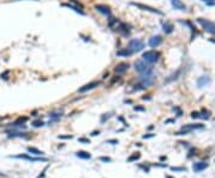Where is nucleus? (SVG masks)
I'll use <instances>...</instances> for the list:
<instances>
[{
	"instance_id": "1",
	"label": "nucleus",
	"mask_w": 215,
	"mask_h": 178,
	"mask_svg": "<svg viewBox=\"0 0 215 178\" xmlns=\"http://www.w3.org/2000/svg\"><path fill=\"white\" fill-rule=\"evenodd\" d=\"M134 66H135V71L139 72L140 74H151L152 71H153V67H152L148 62H146L144 60L135 61Z\"/></svg>"
},
{
	"instance_id": "2",
	"label": "nucleus",
	"mask_w": 215,
	"mask_h": 178,
	"mask_svg": "<svg viewBox=\"0 0 215 178\" xmlns=\"http://www.w3.org/2000/svg\"><path fill=\"white\" fill-rule=\"evenodd\" d=\"M160 57V53L157 50H147L142 54V60L148 62V63H154L159 60Z\"/></svg>"
},
{
	"instance_id": "3",
	"label": "nucleus",
	"mask_w": 215,
	"mask_h": 178,
	"mask_svg": "<svg viewBox=\"0 0 215 178\" xmlns=\"http://www.w3.org/2000/svg\"><path fill=\"white\" fill-rule=\"evenodd\" d=\"M128 48L132 50L133 53H137V52H141V50L145 48V43L141 40H132L128 44Z\"/></svg>"
},
{
	"instance_id": "4",
	"label": "nucleus",
	"mask_w": 215,
	"mask_h": 178,
	"mask_svg": "<svg viewBox=\"0 0 215 178\" xmlns=\"http://www.w3.org/2000/svg\"><path fill=\"white\" fill-rule=\"evenodd\" d=\"M197 22L202 25V27H203V29H204L206 31H208V32H210V34H214V32H215V24H214L213 22H210V20H208V19H203V18H198Z\"/></svg>"
},
{
	"instance_id": "5",
	"label": "nucleus",
	"mask_w": 215,
	"mask_h": 178,
	"mask_svg": "<svg viewBox=\"0 0 215 178\" xmlns=\"http://www.w3.org/2000/svg\"><path fill=\"white\" fill-rule=\"evenodd\" d=\"M130 5L133 6H136L137 8H140L142 11H147V12H151V13H157V15H162V12L159 11L158 8H154V7H151L148 5H144V4H140V3H130Z\"/></svg>"
},
{
	"instance_id": "6",
	"label": "nucleus",
	"mask_w": 215,
	"mask_h": 178,
	"mask_svg": "<svg viewBox=\"0 0 215 178\" xmlns=\"http://www.w3.org/2000/svg\"><path fill=\"white\" fill-rule=\"evenodd\" d=\"M139 79H140L141 84H142L145 87L151 86L152 84H153V81H154V77L152 75V73H151V74H140Z\"/></svg>"
},
{
	"instance_id": "7",
	"label": "nucleus",
	"mask_w": 215,
	"mask_h": 178,
	"mask_svg": "<svg viewBox=\"0 0 215 178\" xmlns=\"http://www.w3.org/2000/svg\"><path fill=\"white\" fill-rule=\"evenodd\" d=\"M99 85H100V81H92V83H88V84L84 85L83 87H80L79 90H78V92H80V93L87 92V91L92 90V88H96V87H97V86H99Z\"/></svg>"
},
{
	"instance_id": "8",
	"label": "nucleus",
	"mask_w": 215,
	"mask_h": 178,
	"mask_svg": "<svg viewBox=\"0 0 215 178\" xmlns=\"http://www.w3.org/2000/svg\"><path fill=\"white\" fill-rule=\"evenodd\" d=\"M13 158H18V159H25V160H29V161H32V163H36V161H47V160H48L47 158H34V157H29V156H25V154L15 156Z\"/></svg>"
},
{
	"instance_id": "9",
	"label": "nucleus",
	"mask_w": 215,
	"mask_h": 178,
	"mask_svg": "<svg viewBox=\"0 0 215 178\" xmlns=\"http://www.w3.org/2000/svg\"><path fill=\"white\" fill-rule=\"evenodd\" d=\"M207 167H208V163H206V161H198V163H195L193 165V170L195 172H201V171L206 170Z\"/></svg>"
},
{
	"instance_id": "10",
	"label": "nucleus",
	"mask_w": 215,
	"mask_h": 178,
	"mask_svg": "<svg viewBox=\"0 0 215 178\" xmlns=\"http://www.w3.org/2000/svg\"><path fill=\"white\" fill-rule=\"evenodd\" d=\"M95 8H96V10L98 11V12H100V13L105 15V16H110V13H111V11H110V7H109V6H106V5L97 4V5H95Z\"/></svg>"
},
{
	"instance_id": "11",
	"label": "nucleus",
	"mask_w": 215,
	"mask_h": 178,
	"mask_svg": "<svg viewBox=\"0 0 215 178\" xmlns=\"http://www.w3.org/2000/svg\"><path fill=\"white\" fill-rule=\"evenodd\" d=\"M128 68H129V65L127 62H121V63H118V65L115 67V73H117V74H123V73H125L128 71Z\"/></svg>"
},
{
	"instance_id": "12",
	"label": "nucleus",
	"mask_w": 215,
	"mask_h": 178,
	"mask_svg": "<svg viewBox=\"0 0 215 178\" xmlns=\"http://www.w3.org/2000/svg\"><path fill=\"white\" fill-rule=\"evenodd\" d=\"M161 42H162V39H161L160 36H153L152 39H149L148 44H149L152 48H157L158 46L161 44Z\"/></svg>"
},
{
	"instance_id": "13",
	"label": "nucleus",
	"mask_w": 215,
	"mask_h": 178,
	"mask_svg": "<svg viewBox=\"0 0 215 178\" xmlns=\"http://www.w3.org/2000/svg\"><path fill=\"white\" fill-rule=\"evenodd\" d=\"M62 115H64V111H62V110H55V111H53L52 114H50V121H49V123H53V122L60 120Z\"/></svg>"
},
{
	"instance_id": "14",
	"label": "nucleus",
	"mask_w": 215,
	"mask_h": 178,
	"mask_svg": "<svg viewBox=\"0 0 215 178\" xmlns=\"http://www.w3.org/2000/svg\"><path fill=\"white\" fill-rule=\"evenodd\" d=\"M203 124H186V125H183L182 127V130H186V132H190V130H194V129H201L203 128Z\"/></svg>"
},
{
	"instance_id": "15",
	"label": "nucleus",
	"mask_w": 215,
	"mask_h": 178,
	"mask_svg": "<svg viewBox=\"0 0 215 178\" xmlns=\"http://www.w3.org/2000/svg\"><path fill=\"white\" fill-rule=\"evenodd\" d=\"M132 54H133V52H132L129 48H124V49H121V50H117V52H116V55L117 56H123V57L130 56Z\"/></svg>"
},
{
	"instance_id": "16",
	"label": "nucleus",
	"mask_w": 215,
	"mask_h": 178,
	"mask_svg": "<svg viewBox=\"0 0 215 178\" xmlns=\"http://www.w3.org/2000/svg\"><path fill=\"white\" fill-rule=\"evenodd\" d=\"M209 83H210V78H209V77H207V75H203V77L198 78V80H197V85H198L200 87L207 86Z\"/></svg>"
},
{
	"instance_id": "17",
	"label": "nucleus",
	"mask_w": 215,
	"mask_h": 178,
	"mask_svg": "<svg viewBox=\"0 0 215 178\" xmlns=\"http://www.w3.org/2000/svg\"><path fill=\"white\" fill-rule=\"evenodd\" d=\"M162 29H164V32H165V34H171V32L173 31L174 27H173V24H172V23H170V22H165V23L162 24Z\"/></svg>"
},
{
	"instance_id": "18",
	"label": "nucleus",
	"mask_w": 215,
	"mask_h": 178,
	"mask_svg": "<svg viewBox=\"0 0 215 178\" xmlns=\"http://www.w3.org/2000/svg\"><path fill=\"white\" fill-rule=\"evenodd\" d=\"M171 4L176 10H185V5L181 0H171Z\"/></svg>"
},
{
	"instance_id": "19",
	"label": "nucleus",
	"mask_w": 215,
	"mask_h": 178,
	"mask_svg": "<svg viewBox=\"0 0 215 178\" xmlns=\"http://www.w3.org/2000/svg\"><path fill=\"white\" fill-rule=\"evenodd\" d=\"M117 31L121 32L122 35H128L129 34V29H128V27L124 23H120L118 28H117Z\"/></svg>"
},
{
	"instance_id": "20",
	"label": "nucleus",
	"mask_w": 215,
	"mask_h": 178,
	"mask_svg": "<svg viewBox=\"0 0 215 178\" xmlns=\"http://www.w3.org/2000/svg\"><path fill=\"white\" fill-rule=\"evenodd\" d=\"M77 157L81 158V159H90L91 154L88 153V152H85V151H79V152H77Z\"/></svg>"
},
{
	"instance_id": "21",
	"label": "nucleus",
	"mask_w": 215,
	"mask_h": 178,
	"mask_svg": "<svg viewBox=\"0 0 215 178\" xmlns=\"http://www.w3.org/2000/svg\"><path fill=\"white\" fill-rule=\"evenodd\" d=\"M62 6H66V7H69V8H72L73 11H75L77 13H80V15H85V12L83 11V10H80V8H78V7H75L74 5H72V4H62Z\"/></svg>"
},
{
	"instance_id": "22",
	"label": "nucleus",
	"mask_w": 215,
	"mask_h": 178,
	"mask_svg": "<svg viewBox=\"0 0 215 178\" xmlns=\"http://www.w3.org/2000/svg\"><path fill=\"white\" fill-rule=\"evenodd\" d=\"M7 136L8 137H27V135L20 132H10Z\"/></svg>"
},
{
	"instance_id": "23",
	"label": "nucleus",
	"mask_w": 215,
	"mask_h": 178,
	"mask_svg": "<svg viewBox=\"0 0 215 178\" xmlns=\"http://www.w3.org/2000/svg\"><path fill=\"white\" fill-rule=\"evenodd\" d=\"M28 152H30V153H32V154H36V156H43L44 154L42 151L37 149L35 147H28Z\"/></svg>"
},
{
	"instance_id": "24",
	"label": "nucleus",
	"mask_w": 215,
	"mask_h": 178,
	"mask_svg": "<svg viewBox=\"0 0 215 178\" xmlns=\"http://www.w3.org/2000/svg\"><path fill=\"white\" fill-rule=\"evenodd\" d=\"M179 73H181V69H178V71H177L176 73L171 74V75H170V77H169V78H167V79L165 80V83H170V81H172V80H176L177 78H178V75H179Z\"/></svg>"
},
{
	"instance_id": "25",
	"label": "nucleus",
	"mask_w": 215,
	"mask_h": 178,
	"mask_svg": "<svg viewBox=\"0 0 215 178\" xmlns=\"http://www.w3.org/2000/svg\"><path fill=\"white\" fill-rule=\"evenodd\" d=\"M140 157H141V154L139 153V152H136V153H134L133 156H130V157L128 158V161H129V163H132V161H134V160L140 159Z\"/></svg>"
},
{
	"instance_id": "26",
	"label": "nucleus",
	"mask_w": 215,
	"mask_h": 178,
	"mask_svg": "<svg viewBox=\"0 0 215 178\" xmlns=\"http://www.w3.org/2000/svg\"><path fill=\"white\" fill-rule=\"evenodd\" d=\"M69 4L74 5L75 7H78V8H80V10H83V8H84V7H83V5H81L79 1H77V0H69Z\"/></svg>"
},
{
	"instance_id": "27",
	"label": "nucleus",
	"mask_w": 215,
	"mask_h": 178,
	"mask_svg": "<svg viewBox=\"0 0 215 178\" xmlns=\"http://www.w3.org/2000/svg\"><path fill=\"white\" fill-rule=\"evenodd\" d=\"M43 124H44L43 121H35V122H32V125L34 127H42Z\"/></svg>"
},
{
	"instance_id": "28",
	"label": "nucleus",
	"mask_w": 215,
	"mask_h": 178,
	"mask_svg": "<svg viewBox=\"0 0 215 178\" xmlns=\"http://www.w3.org/2000/svg\"><path fill=\"white\" fill-rule=\"evenodd\" d=\"M79 142H84V144H90V140H88V139H85V137H80V139H79Z\"/></svg>"
},
{
	"instance_id": "29",
	"label": "nucleus",
	"mask_w": 215,
	"mask_h": 178,
	"mask_svg": "<svg viewBox=\"0 0 215 178\" xmlns=\"http://www.w3.org/2000/svg\"><path fill=\"white\" fill-rule=\"evenodd\" d=\"M99 159L102 160V161H106V163H110L111 161V158H109V157H100Z\"/></svg>"
},
{
	"instance_id": "30",
	"label": "nucleus",
	"mask_w": 215,
	"mask_h": 178,
	"mask_svg": "<svg viewBox=\"0 0 215 178\" xmlns=\"http://www.w3.org/2000/svg\"><path fill=\"white\" fill-rule=\"evenodd\" d=\"M191 117H193V118H197V117H200V114H198L197 111H193V112H191Z\"/></svg>"
},
{
	"instance_id": "31",
	"label": "nucleus",
	"mask_w": 215,
	"mask_h": 178,
	"mask_svg": "<svg viewBox=\"0 0 215 178\" xmlns=\"http://www.w3.org/2000/svg\"><path fill=\"white\" fill-rule=\"evenodd\" d=\"M73 136L72 135H60L59 139H72Z\"/></svg>"
},
{
	"instance_id": "32",
	"label": "nucleus",
	"mask_w": 215,
	"mask_h": 178,
	"mask_svg": "<svg viewBox=\"0 0 215 178\" xmlns=\"http://www.w3.org/2000/svg\"><path fill=\"white\" fill-rule=\"evenodd\" d=\"M171 170L172 171H185V169H183V167H171Z\"/></svg>"
},
{
	"instance_id": "33",
	"label": "nucleus",
	"mask_w": 215,
	"mask_h": 178,
	"mask_svg": "<svg viewBox=\"0 0 215 178\" xmlns=\"http://www.w3.org/2000/svg\"><path fill=\"white\" fill-rule=\"evenodd\" d=\"M154 136V134H147V135H144L142 137L144 139H149V137H153Z\"/></svg>"
},
{
	"instance_id": "34",
	"label": "nucleus",
	"mask_w": 215,
	"mask_h": 178,
	"mask_svg": "<svg viewBox=\"0 0 215 178\" xmlns=\"http://www.w3.org/2000/svg\"><path fill=\"white\" fill-rule=\"evenodd\" d=\"M204 1L208 4V5H214L215 3H214V0H204Z\"/></svg>"
},
{
	"instance_id": "35",
	"label": "nucleus",
	"mask_w": 215,
	"mask_h": 178,
	"mask_svg": "<svg viewBox=\"0 0 215 178\" xmlns=\"http://www.w3.org/2000/svg\"><path fill=\"white\" fill-rule=\"evenodd\" d=\"M134 110H136V111H144L145 109H144V108H140V107H135Z\"/></svg>"
},
{
	"instance_id": "36",
	"label": "nucleus",
	"mask_w": 215,
	"mask_h": 178,
	"mask_svg": "<svg viewBox=\"0 0 215 178\" xmlns=\"http://www.w3.org/2000/svg\"><path fill=\"white\" fill-rule=\"evenodd\" d=\"M108 142H111V144L115 145V144H118V140H109Z\"/></svg>"
},
{
	"instance_id": "37",
	"label": "nucleus",
	"mask_w": 215,
	"mask_h": 178,
	"mask_svg": "<svg viewBox=\"0 0 215 178\" xmlns=\"http://www.w3.org/2000/svg\"><path fill=\"white\" fill-rule=\"evenodd\" d=\"M98 134H99V132H93V133H92L93 136H96V135H98Z\"/></svg>"
}]
</instances>
